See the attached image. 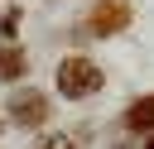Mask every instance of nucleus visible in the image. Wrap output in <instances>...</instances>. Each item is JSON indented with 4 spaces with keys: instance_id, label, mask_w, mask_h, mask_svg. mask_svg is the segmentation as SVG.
Here are the masks:
<instances>
[{
    "instance_id": "3",
    "label": "nucleus",
    "mask_w": 154,
    "mask_h": 149,
    "mask_svg": "<svg viewBox=\"0 0 154 149\" xmlns=\"http://www.w3.org/2000/svg\"><path fill=\"white\" fill-rule=\"evenodd\" d=\"M125 24H130V0H96L91 14H87V29H91L96 38H111V34H120Z\"/></svg>"
},
{
    "instance_id": "1",
    "label": "nucleus",
    "mask_w": 154,
    "mask_h": 149,
    "mask_svg": "<svg viewBox=\"0 0 154 149\" xmlns=\"http://www.w3.org/2000/svg\"><path fill=\"white\" fill-rule=\"evenodd\" d=\"M53 82H58V91H63V96L82 101V96H96V91H101L106 72H101V62H96V58H87V53H67V58L58 62Z\"/></svg>"
},
{
    "instance_id": "5",
    "label": "nucleus",
    "mask_w": 154,
    "mask_h": 149,
    "mask_svg": "<svg viewBox=\"0 0 154 149\" xmlns=\"http://www.w3.org/2000/svg\"><path fill=\"white\" fill-rule=\"evenodd\" d=\"M125 130H135V135H154V96H140V101L125 111Z\"/></svg>"
},
{
    "instance_id": "6",
    "label": "nucleus",
    "mask_w": 154,
    "mask_h": 149,
    "mask_svg": "<svg viewBox=\"0 0 154 149\" xmlns=\"http://www.w3.org/2000/svg\"><path fill=\"white\" fill-rule=\"evenodd\" d=\"M34 149H82V144H77V135H43Z\"/></svg>"
},
{
    "instance_id": "4",
    "label": "nucleus",
    "mask_w": 154,
    "mask_h": 149,
    "mask_svg": "<svg viewBox=\"0 0 154 149\" xmlns=\"http://www.w3.org/2000/svg\"><path fill=\"white\" fill-rule=\"evenodd\" d=\"M29 72V58H24V48H14V43H0V82H19Z\"/></svg>"
},
{
    "instance_id": "2",
    "label": "nucleus",
    "mask_w": 154,
    "mask_h": 149,
    "mask_svg": "<svg viewBox=\"0 0 154 149\" xmlns=\"http://www.w3.org/2000/svg\"><path fill=\"white\" fill-rule=\"evenodd\" d=\"M48 115H53V101H48L38 87H19V91L10 96V120H14L19 130H38V125H48Z\"/></svg>"
},
{
    "instance_id": "7",
    "label": "nucleus",
    "mask_w": 154,
    "mask_h": 149,
    "mask_svg": "<svg viewBox=\"0 0 154 149\" xmlns=\"http://www.w3.org/2000/svg\"><path fill=\"white\" fill-rule=\"evenodd\" d=\"M144 149H154V135H149V139H144Z\"/></svg>"
}]
</instances>
